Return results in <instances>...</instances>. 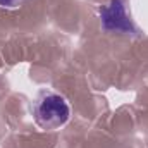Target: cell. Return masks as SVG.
I'll return each instance as SVG.
<instances>
[{
  "label": "cell",
  "mask_w": 148,
  "mask_h": 148,
  "mask_svg": "<svg viewBox=\"0 0 148 148\" xmlns=\"http://www.w3.org/2000/svg\"><path fill=\"white\" fill-rule=\"evenodd\" d=\"M33 115L41 129L55 131L69 121L71 107L59 93L43 91L33 103Z\"/></svg>",
  "instance_id": "6da1fadb"
},
{
  "label": "cell",
  "mask_w": 148,
  "mask_h": 148,
  "mask_svg": "<svg viewBox=\"0 0 148 148\" xmlns=\"http://www.w3.org/2000/svg\"><path fill=\"white\" fill-rule=\"evenodd\" d=\"M102 28L107 33L119 35H136V28L126 12V5L122 0H110L107 5L100 9Z\"/></svg>",
  "instance_id": "7a4b0ae2"
},
{
  "label": "cell",
  "mask_w": 148,
  "mask_h": 148,
  "mask_svg": "<svg viewBox=\"0 0 148 148\" xmlns=\"http://www.w3.org/2000/svg\"><path fill=\"white\" fill-rule=\"evenodd\" d=\"M24 2H28V0H0V7H3V9H17Z\"/></svg>",
  "instance_id": "3957f363"
}]
</instances>
